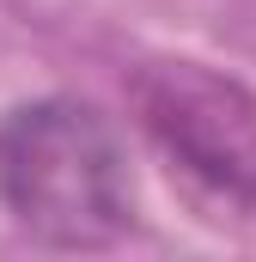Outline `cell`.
<instances>
[{
  "mask_svg": "<svg viewBox=\"0 0 256 262\" xmlns=\"http://www.w3.org/2000/svg\"><path fill=\"white\" fill-rule=\"evenodd\" d=\"M0 207L55 250H104L134 226V171L86 98H31L0 116Z\"/></svg>",
  "mask_w": 256,
  "mask_h": 262,
  "instance_id": "cell-1",
  "label": "cell"
},
{
  "mask_svg": "<svg viewBox=\"0 0 256 262\" xmlns=\"http://www.w3.org/2000/svg\"><path fill=\"white\" fill-rule=\"evenodd\" d=\"M128 110L171 171L207 195L256 207V85L183 55H159L128 73Z\"/></svg>",
  "mask_w": 256,
  "mask_h": 262,
  "instance_id": "cell-2",
  "label": "cell"
}]
</instances>
